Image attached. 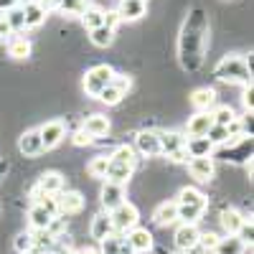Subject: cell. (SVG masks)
I'll use <instances>...</instances> for the list:
<instances>
[{
	"label": "cell",
	"mask_w": 254,
	"mask_h": 254,
	"mask_svg": "<svg viewBox=\"0 0 254 254\" xmlns=\"http://www.w3.org/2000/svg\"><path fill=\"white\" fill-rule=\"evenodd\" d=\"M211 28H208V13L203 8H190L183 26H181V33H178V64L181 69L188 71V74H196L201 66H203V59H206V51L211 46Z\"/></svg>",
	"instance_id": "cell-1"
},
{
	"label": "cell",
	"mask_w": 254,
	"mask_h": 254,
	"mask_svg": "<svg viewBox=\"0 0 254 254\" xmlns=\"http://www.w3.org/2000/svg\"><path fill=\"white\" fill-rule=\"evenodd\" d=\"M214 76L229 84H252V56L244 59L239 54H224L214 66Z\"/></svg>",
	"instance_id": "cell-2"
},
{
	"label": "cell",
	"mask_w": 254,
	"mask_h": 254,
	"mask_svg": "<svg viewBox=\"0 0 254 254\" xmlns=\"http://www.w3.org/2000/svg\"><path fill=\"white\" fill-rule=\"evenodd\" d=\"M214 160H221V163H249L252 160V137H234L229 140L226 145L221 147H214V155H211Z\"/></svg>",
	"instance_id": "cell-3"
},
{
	"label": "cell",
	"mask_w": 254,
	"mask_h": 254,
	"mask_svg": "<svg viewBox=\"0 0 254 254\" xmlns=\"http://www.w3.org/2000/svg\"><path fill=\"white\" fill-rule=\"evenodd\" d=\"M160 135V158H168L171 163H188L186 155V135L178 130H163Z\"/></svg>",
	"instance_id": "cell-4"
},
{
	"label": "cell",
	"mask_w": 254,
	"mask_h": 254,
	"mask_svg": "<svg viewBox=\"0 0 254 254\" xmlns=\"http://www.w3.org/2000/svg\"><path fill=\"white\" fill-rule=\"evenodd\" d=\"M112 79H115V69L110 66V64H97V66L87 69V74H84L81 89H84L87 97H99V92L107 87Z\"/></svg>",
	"instance_id": "cell-5"
},
{
	"label": "cell",
	"mask_w": 254,
	"mask_h": 254,
	"mask_svg": "<svg viewBox=\"0 0 254 254\" xmlns=\"http://www.w3.org/2000/svg\"><path fill=\"white\" fill-rule=\"evenodd\" d=\"M110 219H112L115 234H127L130 229H135L140 224V208L132 201H125L115 211H110Z\"/></svg>",
	"instance_id": "cell-6"
},
{
	"label": "cell",
	"mask_w": 254,
	"mask_h": 254,
	"mask_svg": "<svg viewBox=\"0 0 254 254\" xmlns=\"http://www.w3.org/2000/svg\"><path fill=\"white\" fill-rule=\"evenodd\" d=\"M130 87H132V79H130V76H127V74H120V76H117V74H115V79L99 92L97 99H99L102 104H107V107H117V104L127 97Z\"/></svg>",
	"instance_id": "cell-7"
},
{
	"label": "cell",
	"mask_w": 254,
	"mask_h": 254,
	"mask_svg": "<svg viewBox=\"0 0 254 254\" xmlns=\"http://www.w3.org/2000/svg\"><path fill=\"white\" fill-rule=\"evenodd\" d=\"M198 237H201L198 224H178V226H176V234H173V249L181 252V254L196 252Z\"/></svg>",
	"instance_id": "cell-8"
},
{
	"label": "cell",
	"mask_w": 254,
	"mask_h": 254,
	"mask_svg": "<svg viewBox=\"0 0 254 254\" xmlns=\"http://www.w3.org/2000/svg\"><path fill=\"white\" fill-rule=\"evenodd\" d=\"M56 198V208H59V216H79L84 206H87V198H84L81 190H61Z\"/></svg>",
	"instance_id": "cell-9"
},
{
	"label": "cell",
	"mask_w": 254,
	"mask_h": 254,
	"mask_svg": "<svg viewBox=\"0 0 254 254\" xmlns=\"http://www.w3.org/2000/svg\"><path fill=\"white\" fill-rule=\"evenodd\" d=\"M135 153L140 158H160V135L158 130H137L135 135Z\"/></svg>",
	"instance_id": "cell-10"
},
{
	"label": "cell",
	"mask_w": 254,
	"mask_h": 254,
	"mask_svg": "<svg viewBox=\"0 0 254 254\" xmlns=\"http://www.w3.org/2000/svg\"><path fill=\"white\" fill-rule=\"evenodd\" d=\"M18 153L23 155L26 160H36V158H41V155L46 153L44 150V142H41L38 127H31V130L20 132V137H18Z\"/></svg>",
	"instance_id": "cell-11"
},
{
	"label": "cell",
	"mask_w": 254,
	"mask_h": 254,
	"mask_svg": "<svg viewBox=\"0 0 254 254\" xmlns=\"http://www.w3.org/2000/svg\"><path fill=\"white\" fill-rule=\"evenodd\" d=\"M130 252L135 254H150L155 249V237H153V231L150 229H145V226H135L127 231V244H125Z\"/></svg>",
	"instance_id": "cell-12"
},
{
	"label": "cell",
	"mask_w": 254,
	"mask_h": 254,
	"mask_svg": "<svg viewBox=\"0 0 254 254\" xmlns=\"http://www.w3.org/2000/svg\"><path fill=\"white\" fill-rule=\"evenodd\" d=\"M99 201H102V211H115L120 203L127 201V186H120V183H110L104 181V186L99 188Z\"/></svg>",
	"instance_id": "cell-13"
},
{
	"label": "cell",
	"mask_w": 254,
	"mask_h": 254,
	"mask_svg": "<svg viewBox=\"0 0 254 254\" xmlns=\"http://www.w3.org/2000/svg\"><path fill=\"white\" fill-rule=\"evenodd\" d=\"M41 132V142H44V150H54L56 145H61V140L66 137V122L64 120H49L38 127Z\"/></svg>",
	"instance_id": "cell-14"
},
{
	"label": "cell",
	"mask_w": 254,
	"mask_h": 254,
	"mask_svg": "<svg viewBox=\"0 0 254 254\" xmlns=\"http://www.w3.org/2000/svg\"><path fill=\"white\" fill-rule=\"evenodd\" d=\"M247 219H249V216L244 214V211H239V208H234V206L221 208V211H219V226H221V231H224V237H237Z\"/></svg>",
	"instance_id": "cell-15"
},
{
	"label": "cell",
	"mask_w": 254,
	"mask_h": 254,
	"mask_svg": "<svg viewBox=\"0 0 254 254\" xmlns=\"http://www.w3.org/2000/svg\"><path fill=\"white\" fill-rule=\"evenodd\" d=\"M115 13L120 23H135V20L147 15V3H142V0H117Z\"/></svg>",
	"instance_id": "cell-16"
},
{
	"label": "cell",
	"mask_w": 254,
	"mask_h": 254,
	"mask_svg": "<svg viewBox=\"0 0 254 254\" xmlns=\"http://www.w3.org/2000/svg\"><path fill=\"white\" fill-rule=\"evenodd\" d=\"M190 178H196L198 183H211L216 178V160L214 158H190L188 163Z\"/></svg>",
	"instance_id": "cell-17"
},
{
	"label": "cell",
	"mask_w": 254,
	"mask_h": 254,
	"mask_svg": "<svg viewBox=\"0 0 254 254\" xmlns=\"http://www.w3.org/2000/svg\"><path fill=\"white\" fill-rule=\"evenodd\" d=\"M81 130L87 132L92 140H102L104 135L112 130V122L104 117V115H97L94 112V115H87V117L81 120Z\"/></svg>",
	"instance_id": "cell-18"
},
{
	"label": "cell",
	"mask_w": 254,
	"mask_h": 254,
	"mask_svg": "<svg viewBox=\"0 0 254 254\" xmlns=\"http://www.w3.org/2000/svg\"><path fill=\"white\" fill-rule=\"evenodd\" d=\"M87 234L89 239L94 242H102V239H107L110 234H115V229H112V219L107 211H99V214H94L89 219V229H87Z\"/></svg>",
	"instance_id": "cell-19"
},
{
	"label": "cell",
	"mask_w": 254,
	"mask_h": 254,
	"mask_svg": "<svg viewBox=\"0 0 254 254\" xmlns=\"http://www.w3.org/2000/svg\"><path fill=\"white\" fill-rule=\"evenodd\" d=\"M211 112H193L188 120H186V137H206V132L211 130Z\"/></svg>",
	"instance_id": "cell-20"
},
{
	"label": "cell",
	"mask_w": 254,
	"mask_h": 254,
	"mask_svg": "<svg viewBox=\"0 0 254 254\" xmlns=\"http://www.w3.org/2000/svg\"><path fill=\"white\" fill-rule=\"evenodd\" d=\"M188 104L193 107V112H211L216 107V92L211 87H198V89L190 92Z\"/></svg>",
	"instance_id": "cell-21"
},
{
	"label": "cell",
	"mask_w": 254,
	"mask_h": 254,
	"mask_svg": "<svg viewBox=\"0 0 254 254\" xmlns=\"http://www.w3.org/2000/svg\"><path fill=\"white\" fill-rule=\"evenodd\" d=\"M153 221L158 226H173V224H178V203L176 201H160L153 208Z\"/></svg>",
	"instance_id": "cell-22"
},
{
	"label": "cell",
	"mask_w": 254,
	"mask_h": 254,
	"mask_svg": "<svg viewBox=\"0 0 254 254\" xmlns=\"http://www.w3.org/2000/svg\"><path fill=\"white\" fill-rule=\"evenodd\" d=\"M206 211H208V201L178 206V224H201Z\"/></svg>",
	"instance_id": "cell-23"
},
{
	"label": "cell",
	"mask_w": 254,
	"mask_h": 254,
	"mask_svg": "<svg viewBox=\"0 0 254 254\" xmlns=\"http://www.w3.org/2000/svg\"><path fill=\"white\" fill-rule=\"evenodd\" d=\"M20 8H23V18H26V28H41L46 23V10L41 8L36 0H26V3H20Z\"/></svg>",
	"instance_id": "cell-24"
},
{
	"label": "cell",
	"mask_w": 254,
	"mask_h": 254,
	"mask_svg": "<svg viewBox=\"0 0 254 254\" xmlns=\"http://www.w3.org/2000/svg\"><path fill=\"white\" fill-rule=\"evenodd\" d=\"M186 155L190 158H211L214 155V145L208 137H186Z\"/></svg>",
	"instance_id": "cell-25"
},
{
	"label": "cell",
	"mask_w": 254,
	"mask_h": 254,
	"mask_svg": "<svg viewBox=\"0 0 254 254\" xmlns=\"http://www.w3.org/2000/svg\"><path fill=\"white\" fill-rule=\"evenodd\" d=\"M107 158H110V163H120V165H130V168H135L137 165V153H135V147L132 145H127V142H120V145H115L112 147V153H107Z\"/></svg>",
	"instance_id": "cell-26"
},
{
	"label": "cell",
	"mask_w": 254,
	"mask_h": 254,
	"mask_svg": "<svg viewBox=\"0 0 254 254\" xmlns=\"http://www.w3.org/2000/svg\"><path fill=\"white\" fill-rule=\"evenodd\" d=\"M132 178H135V168H130V165H120V163H110L107 173H104V181L120 183V186H127Z\"/></svg>",
	"instance_id": "cell-27"
},
{
	"label": "cell",
	"mask_w": 254,
	"mask_h": 254,
	"mask_svg": "<svg viewBox=\"0 0 254 254\" xmlns=\"http://www.w3.org/2000/svg\"><path fill=\"white\" fill-rule=\"evenodd\" d=\"M252 247H244L239 237H221L214 254H249Z\"/></svg>",
	"instance_id": "cell-28"
},
{
	"label": "cell",
	"mask_w": 254,
	"mask_h": 254,
	"mask_svg": "<svg viewBox=\"0 0 254 254\" xmlns=\"http://www.w3.org/2000/svg\"><path fill=\"white\" fill-rule=\"evenodd\" d=\"M115 36H117V31H112L107 26H99V28L89 31V41H92V46H97V49H110L115 44Z\"/></svg>",
	"instance_id": "cell-29"
},
{
	"label": "cell",
	"mask_w": 254,
	"mask_h": 254,
	"mask_svg": "<svg viewBox=\"0 0 254 254\" xmlns=\"http://www.w3.org/2000/svg\"><path fill=\"white\" fill-rule=\"evenodd\" d=\"M59 15L61 18H81V13L87 10V0H59V5H56Z\"/></svg>",
	"instance_id": "cell-30"
},
{
	"label": "cell",
	"mask_w": 254,
	"mask_h": 254,
	"mask_svg": "<svg viewBox=\"0 0 254 254\" xmlns=\"http://www.w3.org/2000/svg\"><path fill=\"white\" fill-rule=\"evenodd\" d=\"M8 56L15 59V61H23L31 56V41L23 38V36H15L8 41Z\"/></svg>",
	"instance_id": "cell-31"
},
{
	"label": "cell",
	"mask_w": 254,
	"mask_h": 254,
	"mask_svg": "<svg viewBox=\"0 0 254 254\" xmlns=\"http://www.w3.org/2000/svg\"><path fill=\"white\" fill-rule=\"evenodd\" d=\"M3 18H5V23L10 26L13 36H15V33H20V31H26V18H23V8H20V5L8 8V10L3 13Z\"/></svg>",
	"instance_id": "cell-32"
},
{
	"label": "cell",
	"mask_w": 254,
	"mask_h": 254,
	"mask_svg": "<svg viewBox=\"0 0 254 254\" xmlns=\"http://www.w3.org/2000/svg\"><path fill=\"white\" fill-rule=\"evenodd\" d=\"M203 201H208V196L201 193V190L193 188V186H183V188L178 190V198H176L178 206H186V203H203Z\"/></svg>",
	"instance_id": "cell-33"
},
{
	"label": "cell",
	"mask_w": 254,
	"mask_h": 254,
	"mask_svg": "<svg viewBox=\"0 0 254 254\" xmlns=\"http://www.w3.org/2000/svg\"><path fill=\"white\" fill-rule=\"evenodd\" d=\"M107 168H110V158L104 155V153H97V155L87 163V176H89V178H104Z\"/></svg>",
	"instance_id": "cell-34"
},
{
	"label": "cell",
	"mask_w": 254,
	"mask_h": 254,
	"mask_svg": "<svg viewBox=\"0 0 254 254\" xmlns=\"http://www.w3.org/2000/svg\"><path fill=\"white\" fill-rule=\"evenodd\" d=\"M211 120H214V125H224L229 127L231 122L237 120V112L229 107V104H216L214 110H211Z\"/></svg>",
	"instance_id": "cell-35"
},
{
	"label": "cell",
	"mask_w": 254,
	"mask_h": 254,
	"mask_svg": "<svg viewBox=\"0 0 254 254\" xmlns=\"http://www.w3.org/2000/svg\"><path fill=\"white\" fill-rule=\"evenodd\" d=\"M81 23H84V28H87V31H92V28H99V26H104V10H99V8H92V5H87V10L81 13Z\"/></svg>",
	"instance_id": "cell-36"
},
{
	"label": "cell",
	"mask_w": 254,
	"mask_h": 254,
	"mask_svg": "<svg viewBox=\"0 0 254 254\" xmlns=\"http://www.w3.org/2000/svg\"><path fill=\"white\" fill-rule=\"evenodd\" d=\"M97 244H99V247H97L99 254H120L122 247H125V239H122V234H110L107 239H102V242H97Z\"/></svg>",
	"instance_id": "cell-37"
},
{
	"label": "cell",
	"mask_w": 254,
	"mask_h": 254,
	"mask_svg": "<svg viewBox=\"0 0 254 254\" xmlns=\"http://www.w3.org/2000/svg\"><path fill=\"white\" fill-rule=\"evenodd\" d=\"M13 249L18 254H31V249H33V231L31 229L28 231H18L15 239H13Z\"/></svg>",
	"instance_id": "cell-38"
},
{
	"label": "cell",
	"mask_w": 254,
	"mask_h": 254,
	"mask_svg": "<svg viewBox=\"0 0 254 254\" xmlns=\"http://www.w3.org/2000/svg\"><path fill=\"white\" fill-rule=\"evenodd\" d=\"M219 239H221V234H216V231H201V237H198V247H196V249L214 254V249H216Z\"/></svg>",
	"instance_id": "cell-39"
},
{
	"label": "cell",
	"mask_w": 254,
	"mask_h": 254,
	"mask_svg": "<svg viewBox=\"0 0 254 254\" xmlns=\"http://www.w3.org/2000/svg\"><path fill=\"white\" fill-rule=\"evenodd\" d=\"M71 142H74L76 147H87V145H94V140H92V137H89L87 132H84L81 127H79V130H76V132L71 135Z\"/></svg>",
	"instance_id": "cell-40"
},
{
	"label": "cell",
	"mask_w": 254,
	"mask_h": 254,
	"mask_svg": "<svg viewBox=\"0 0 254 254\" xmlns=\"http://www.w3.org/2000/svg\"><path fill=\"white\" fill-rule=\"evenodd\" d=\"M242 104H244V110H247V112H252V107H254V87H252V84H244Z\"/></svg>",
	"instance_id": "cell-41"
},
{
	"label": "cell",
	"mask_w": 254,
	"mask_h": 254,
	"mask_svg": "<svg viewBox=\"0 0 254 254\" xmlns=\"http://www.w3.org/2000/svg\"><path fill=\"white\" fill-rule=\"evenodd\" d=\"M10 38H13V31H10V26L5 23L3 13H0V44H8Z\"/></svg>",
	"instance_id": "cell-42"
},
{
	"label": "cell",
	"mask_w": 254,
	"mask_h": 254,
	"mask_svg": "<svg viewBox=\"0 0 254 254\" xmlns=\"http://www.w3.org/2000/svg\"><path fill=\"white\" fill-rule=\"evenodd\" d=\"M104 26H107V28H112V31H117V26H120V18H117L115 8L104 10Z\"/></svg>",
	"instance_id": "cell-43"
},
{
	"label": "cell",
	"mask_w": 254,
	"mask_h": 254,
	"mask_svg": "<svg viewBox=\"0 0 254 254\" xmlns=\"http://www.w3.org/2000/svg\"><path fill=\"white\" fill-rule=\"evenodd\" d=\"M36 3H38L41 8H44V10L49 13V10H56V5H59V0H36Z\"/></svg>",
	"instance_id": "cell-44"
},
{
	"label": "cell",
	"mask_w": 254,
	"mask_h": 254,
	"mask_svg": "<svg viewBox=\"0 0 254 254\" xmlns=\"http://www.w3.org/2000/svg\"><path fill=\"white\" fill-rule=\"evenodd\" d=\"M74 254H99V252H97V247H79V249H74Z\"/></svg>",
	"instance_id": "cell-45"
},
{
	"label": "cell",
	"mask_w": 254,
	"mask_h": 254,
	"mask_svg": "<svg viewBox=\"0 0 254 254\" xmlns=\"http://www.w3.org/2000/svg\"><path fill=\"white\" fill-rule=\"evenodd\" d=\"M120 254H135V252H130V249H127V247H122V252Z\"/></svg>",
	"instance_id": "cell-46"
},
{
	"label": "cell",
	"mask_w": 254,
	"mask_h": 254,
	"mask_svg": "<svg viewBox=\"0 0 254 254\" xmlns=\"http://www.w3.org/2000/svg\"><path fill=\"white\" fill-rule=\"evenodd\" d=\"M0 214H3V206H0Z\"/></svg>",
	"instance_id": "cell-47"
},
{
	"label": "cell",
	"mask_w": 254,
	"mask_h": 254,
	"mask_svg": "<svg viewBox=\"0 0 254 254\" xmlns=\"http://www.w3.org/2000/svg\"><path fill=\"white\" fill-rule=\"evenodd\" d=\"M142 3H147V0H142Z\"/></svg>",
	"instance_id": "cell-48"
}]
</instances>
